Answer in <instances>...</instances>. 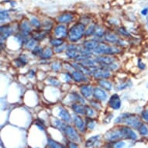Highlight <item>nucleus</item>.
I'll use <instances>...</instances> for the list:
<instances>
[{
    "mask_svg": "<svg viewBox=\"0 0 148 148\" xmlns=\"http://www.w3.org/2000/svg\"><path fill=\"white\" fill-rule=\"evenodd\" d=\"M116 123H126V125L131 126L133 128L137 129L140 127L142 122L140 120V118L135 114H131V113H123L119 115L116 119H115Z\"/></svg>",
    "mask_w": 148,
    "mask_h": 148,
    "instance_id": "nucleus-1",
    "label": "nucleus"
},
{
    "mask_svg": "<svg viewBox=\"0 0 148 148\" xmlns=\"http://www.w3.org/2000/svg\"><path fill=\"white\" fill-rule=\"evenodd\" d=\"M85 26L83 23H76L69 29L68 38L71 43H75L83 37L85 33Z\"/></svg>",
    "mask_w": 148,
    "mask_h": 148,
    "instance_id": "nucleus-2",
    "label": "nucleus"
},
{
    "mask_svg": "<svg viewBox=\"0 0 148 148\" xmlns=\"http://www.w3.org/2000/svg\"><path fill=\"white\" fill-rule=\"evenodd\" d=\"M64 133L66 135V136L70 140V141H72V142H75V143L80 141L81 139L79 135H78V132L76 131L70 125H68V124L66 125Z\"/></svg>",
    "mask_w": 148,
    "mask_h": 148,
    "instance_id": "nucleus-3",
    "label": "nucleus"
},
{
    "mask_svg": "<svg viewBox=\"0 0 148 148\" xmlns=\"http://www.w3.org/2000/svg\"><path fill=\"white\" fill-rule=\"evenodd\" d=\"M119 128L121 130L123 138L130 139V140H135L137 139V135H136V133L131 128H130L129 126H120Z\"/></svg>",
    "mask_w": 148,
    "mask_h": 148,
    "instance_id": "nucleus-4",
    "label": "nucleus"
},
{
    "mask_svg": "<svg viewBox=\"0 0 148 148\" xmlns=\"http://www.w3.org/2000/svg\"><path fill=\"white\" fill-rule=\"evenodd\" d=\"M105 137H106L107 140L109 141H115L120 138H123L120 128L119 127V128L117 129H112V130H110L109 131H108L106 134Z\"/></svg>",
    "mask_w": 148,
    "mask_h": 148,
    "instance_id": "nucleus-5",
    "label": "nucleus"
},
{
    "mask_svg": "<svg viewBox=\"0 0 148 148\" xmlns=\"http://www.w3.org/2000/svg\"><path fill=\"white\" fill-rule=\"evenodd\" d=\"M93 76L95 79L97 80H101V79H106L111 76V73L110 71L103 68H97L96 70L94 71L93 72Z\"/></svg>",
    "mask_w": 148,
    "mask_h": 148,
    "instance_id": "nucleus-6",
    "label": "nucleus"
},
{
    "mask_svg": "<svg viewBox=\"0 0 148 148\" xmlns=\"http://www.w3.org/2000/svg\"><path fill=\"white\" fill-rule=\"evenodd\" d=\"M109 106L112 109H119L121 107V99L118 94H113L109 100Z\"/></svg>",
    "mask_w": 148,
    "mask_h": 148,
    "instance_id": "nucleus-7",
    "label": "nucleus"
},
{
    "mask_svg": "<svg viewBox=\"0 0 148 148\" xmlns=\"http://www.w3.org/2000/svg\"><path fill=\"white\" fill-rule=\"evenodd\" d=\"M95 61L96 63L100 64L101 66H105L115 62V58H112V56H104V55H101V56H98L95 58Z\"/></svg>",
    "mask_w": 148,
    "mask_h": 148,
    "instance_id": "nucleus-8",
    "label": "nucleus"
},
{
    "mask_svg": "<svg viewBox=\"0 0 148 148\" xmlns=\"http://www.w3.org/2000/svg\"><path fill=\"white\" fill-rule=\"evenodd\" d=\"M68 29L65 25L59 24L54 29V34L58 38H64L68 35Z\"/></svg>",
    "mask_w": 148,
    "mask_h": 148,
    "instance_id": "nucleus-9",
    "label": "nucleus"
},
{
    "mask_svg": "<svg viewBox=\"0 0 148 148\" xmlns=\"http://www.w3.org/2000/svg\"><path fill=\"white\" fill-rule=\"evenodd\" d=\"M73 121L75 125L76 128L78 129L80 132H85V129H86V125L85 123L83 121V119H82V117L79 115H74L73 116Z\"/></svg>",
    "mask_w": 148,
    "mask_h": 148,
    "instance_id": "nucleus-10",
    "label": "nucleus"
},
{
    "mask_svg": "<svg viewBox=\"0 0 148 148\" xmlns=\"http://www.w3.org/2000/svg\"><path fill=\"white\" fill-rule=\"evenodd\" d=\"M71 75L73 80L76 82H85L88 81L85 74H83L82 72L78 71L77 70H74L73 71H71Z\"/></svg>",
    "mask_w": 148,
    "mask_h": 148,
    "instance_id": "nucleus-11",
    "label": "nucleus"
},
{
    "mask_svg": "<svg viewBox=\"0 0 148 148\" xmlns=\"http://www.w3.org/2000/svg\"><path fill=\"white\" fill-rule=\"evenodd\" d=\"M0 32H1V41H3V40H5L13 34V29L10 25H4L1 27Z\"/></svg>",
    "mask_w": 148,
    "mask_h": 148,
    "instance_id": "nucleus-12",
    "label": "nucleus"
},
{
    "mask_svg": "<svg viewBox=\"0 0 148 148\" xmlns=\"http://www.w3.org/2000/svg\"><path fill=\"white\" fill-rule=\"evenodd\" d=\"M80 92L83 97L85 99H88L92 96V95H93L94 88H92V85H83L80 87Z\"/></svg>",
    "mask_w": 148,
    "mask_h": 148,
    "instance_id": "nucleus-13",
    "label": "nucleus"
},
{
    "mask_svg": "<svg viewBox=\"0 0 148 148\" xmlns=\"http://www.w3.org/2000/svg\"><path fill=\"white\" fill-rule=\"evenodd\" d=\"M93 95L94 97L99 101H102L104 102L107 99V93L99 87H96L94 88V92H93Z\"/></svg>",
    "mask_w": 148,
    "mask_h": 148,
    "instance_id": "nucleus-14",
    "label": "nucleus"
},
{
    "mask_svg": "<svg viewBox=\"0 0 148 148\" xmlns=\"http://www.w3.org/2000/svg\"><path fill=\"white\" fill-rule=\"evenodd\" d=\"M59 116L65 123H70L71 121V116L70 113L67 109L62 106H59Z\"/></svg>",
    "mask_w": 148,
    "mask_h": 148,
    "instance_id": "nucleus-15",
    "label": "nucleus"
},
{
    "mask_svg": "<svg viewBox=\"0 0 148 148\" xmlns=\"http://www.w3.org/2000/svg\"><path fill=\"white\" fill-rule=\"evenodd\" d=\"M73 20H74V16L70 12H64L58 17V20L61 23H69Z\"/></svg>",
    "mask_w": 148,
    "mask_h": 148,
    "instance_id": "nucleus-16",
    "label": "nucleus"
},
{
    "mask_svg": "<svg viewBox=\"0 0 148 148\" xmlns=\"http://www.w3.org/2000/svg\"><path fill=\"white\" fill-rule=\"evenodd\" d=\"M99 44V43L95 40H86V41L84 42L83 46H84V48L86 49L87 51H94L98 47Z\"/></svg>",
    "mask_w": 148,
    "mask_h": 148,
    "instance_id": "nucleus-17",
    "label": "nucleus"
},
{
    "mask_svg": "<svg viewBox=\"0 0 148 148\" xmlns=\"http://www.w3.org/2000/svg\"><path fill=\"white\" fill-rule=\"evenodd\" d=\"M73 111L78 115H85V106L81 103H73L71 105Z\"/></svg>",
    "mask_w": 148,
    "mask_h": 148,
    "instance_id": "nucleus-18",
    "label": "nucleus"
},
{
    "mask_svg": "<svg viewBox=\"0 0 148 148\" xmlns=\"http://www.w3.org/2000/svg\"><path fill=\"white\" fill-rule=\"evenodd\" d=\"M32 31L31 26L29 24V22L27 21H23L20 24V33H22L26 36H28L29 34Z\"/></svg>",
    "mask_w": 148,
    "mask_h": 148,
    "instance_id": "nucleus-19",
    "label": "nucleus"
},
{
    "mask_svg": "<svg viewBox=\"0 0 148 148\" xmlns=\"http://www.w3.org/2000/svg\"><path fill=\"white\" fill-rule=\"evenodd\" d=\"M47 36L46 30H40V31H35L32 34V38L36 40V41H40L42 40H44Z\"/></svg>",
    "mask_w": 148,
    "mask_h": 148,
    "instance_id": "nucleus-20",
    "label": "nucleus"
},
{
    "mask_svg": "<svg viewBox=\"0 0 148 148\" xmlns=\"http://www.w3.org/2000/svg\"><path fill=\"white\" fill-rule=\"evenodd\" d=\"M105 40L109 43H112V44H117L119 41V38L117 37L116 35H115L112 33H107L104 36Z\"/></svg>",
    "mask_w": 148,
    "mask_h": 148,
    "instance_id": "nucleus-21",
    "label": "nucleus"
},
{
    "mask_svg": "<svg viewBox=\"0 0 148 148\" xmlns=\"http://www.w3.org/2000/svg\"><path fill=\"white\" fill-rule=\"evenodd\" d=\"M82 53V51H78V50H71V49H66V55L69 58L75 59L78 58Z\"/></svg>",
    "mask_w": 148,
    "mask_h": 148,
    "instance_id": "nucleus-22",
    "label": "nucleus"
},
{
    "mask_svg": "<svg viewBox=\"0 0 148 148\" xmlns=\"http://www.w3.org/2000/svg\"><path fill=\"white\" fill-rule=\"evenodd\" d=\"M98 84L101 86V88L107 90V91H111L112 88V83L109 82V81L105 80V79H101V80H98Z\"/></svg>",
    "mask_w": 148,
    "mask_h": 148,
    "instance_id": "nucleus-23",
    "label": "nucleus"
},
{
    "mask_svg": "<svg viewBox=\"0 0 148 148\" xmlns=\"http://www.w3.org/2000/svg\"><path fill=\"white\" fill-rule=\"evenodd\" d=\"M99 135H95V136H92V137H90V138L88 139L87 141L85 142V147L88 148L92 147L95 145V143L99 141Z\"/></svg>",
    "mask_w": 148,
    "mask_h": 148,
    "instance_id": "nucleus-24",
    "label": "nucleus"
},
{
    "mask_svg": "<svg viewBox=\"0 0 148 148\" xmlns=\"http://www.w3.org/2000/svg\"><path fill=\"white\" fill-rule=\"evenodd\" d=\"M52 54H53L52 50L50 47H46V48L43 50V52L40 55V57L43 60H48V59H50L52 57Z\"/></svg>",
    "mask_w": 148,
    "mask_h": 148,
    "instance_id": "nucleus-25",
    "label": "nucleus"
},
{
    "mask_svg": "<svg viewBox=\"0 0 148 148\" xmlns=\"http://www.w3.org/2000/svg\"><path fill=\"white\" fill-rule=\"evenodd\" d=\"M71 99L75 101L76 102H78V103H85V99H83V96H81L78 92H73L70 94Z\"/></svg>",
    "mask_w": 148,
    "mask_h": 148,
    "instance_id": "nucleus-26",
    "label": "nucleus"
},
{
    "mask_svg": "<svg viewBox=\"0 0 148 148\" xmlns=\"http://www.w3.org/2000/svg\"><path fill=\"white\" fill-rule=\"evenodd\" d=\"M15 63L17 67H23L25 66L27 64V58L24 54H21L19 58L15 60Z\"/></svg>",
    "mask_w": 148,
    "mask_h": 148,
    "instance_id": "nucleus-27",
    "label": "nucleus"
},
{
    "mask_svg": "<svg viewBox=\"0 0 148 148\" xmlns=\"http://www.w3.org/2000/svg\"><path fill=\"white\" fill-rule=\"evenodd\" d=\"M132 85H133V83H132L131 81L129 79V80L124 81V82H120L119 84H118V85H116V88L117 90H123L127 88L131 87Z\"/></svg>",
    "mask_w": 148,
    "mask_h": 148,
    "instance_id": "nucleus-28",
    "label": "nucleus"
},
{
    "mask_svg": "<svg viewBox=\"0 0 148 148\" xmlns=\"http://www.w3.org/2000/svg\"><path fill=\"white\" fill-rule=\"evenodd\" d=\"M53 125L54 127H56L57 129H58L60 130H61L62 132H64V128L67 124L64 123L63 121H61L60 119H53Z\"/></svg>",
    "mask_w": 148,
    "mask_h": 148,
    "instance_id": "nucleus-29",
    "label": "nucleus"
},
{
    "mask_svg": "<svg viewBox=\"0 0 148 148\" xmlns=\"http://www.w3.org/2000/svg\"><path fill=\"white\" fill-rule=\"evenodd\" d=\"M36 40H34V38H30V39H27V40L25 42L24 47L25 48L28 49V50H33V49L36 46Z\"/></svg>",
    "mask_w": 148,
    "mask_h": 148,
    "instance_id": "nucleus-30",
    "label": "nucleus"
},
{
    "mask_svg": "<svg viewBox=\"0 0 148 148\" xmlns=\"http://www.w3.org/2000/svg\"><path fill=\"white\" fill-rule=\"evenodd\" d=\"M139 133L141 136H148V126L146 123H142L140 127L138 128Z\"/></svg>",
    "mask_w": 148,
    "mask_h": 148,
    "instance_id": "nucleus-31",
    "label": "nucleus"
},
{
    "mask_svg": "<svg viewBox=\"0 0 148 148\" xmlns=\"http://www.w3.org/2000/svg\"><path fill=\"white\" fill-rule=\"evenodd\" d=\"M47 143L50 148H64V147L61 145V143H58L55 140H53V139L47 138Z\"/></svg>",
    "mask_w": 148,
    "mask_h": 148,
    "instance_id": "nucleus-32",
    "label": "nucleus"
},
{
    "mask_svg": "<svg viewBox=\"0 0 148 148\" xmlns=\"http://www.w3.org/2000/svg\"><path fill=\"white\" fill-rule=\"evenodd\" d=\"M95 29H96V26L95 24H91L89 27H88L87 29H85V36H90L95 34Z\"/></svg>",
    "mask_w": 148,
    "mask_h": 148,
    "instance_id": "nucleus-33",
    "label": "nucleus"
},
{
    "mask_svg": "<svg viewBox=\"0 0 148 148\" xmlns=\"http://www.w3.org/2000/svg\"><path fill=\"white\" fill-rule=\"evenodd\" d=\"M85 125H86V127L89 129V130H93L95 126V122L91 117H86V119H85Z\"/></svg>",
    "mask_w": 148,
    "mask_h": 148,
    "instance_id": "nucleus-34",
    "label": "nucleus"
},
{
    "mask_svg": "<svg viewBox=\"0 0 148 148\" xmlns=\"http://www.w3.org/2000/svg\"><path fill=\"white\" fill-rule=\"evenodd\" d=\"M50 43L52 46H53L54 47H60L61 45L64 44V40L62 39H60V38H52V39L50 40Z\"/></svg>",
    "mask_w": 148,
    "mask_h": 148,
    "instance_id": "nucleus-35",
    "label": "nucleus"
},
{
    "mask_svg": "<svg viewBox=\"0 0 148 148\" xmlns=\"http://www.w3.org/2000/svg\"><path fill=\"white\" fill-rule=\"evenodd\" d=\"M47 81H48V82L51 85H53L54 87H59L61 85V82L58 80L57 78H53V77H50V78H47Z\"/></svg>",
    "mask_w": 148,
    "mask_h": 148,
    "instance_id": "nucleus-36",
    "label": "nucleus"
},
{
    "mask_svg": "<svg viewBox=\"0 0 148 148\" xmlns=\"http://www.w3.org/2000/svg\"><path fill=\"white\" fill-rule=\"evenodd\" d=\"M95 112L94 109L89 106H85V116L87 117H91L92 118L93 116H95Z\"/></svg>",
    "mask_w": 148,
    "mask_h": 148,
    "instance_id": "nucleus-37",
    "label": "nucleus"
},
{
    "mask_svg": "<svg viewBox=\"0 0 148 148\" xmlns=\"http://www.w3.org/2000/svg\"><path fill=\"white\" fill-rule=\"evenodd\" d=\"M51 69L54 71H58L61 70V64L59 62V61H54L53 63L51 64Z\"/></svg>",
    "mask_w": 148,
    "mask_h": 148,
    "instance_id": "nucleus-38",
    "label": "nucleus"
},
{
    "mask_svg": "<svg viewBox=\"0 0 148 148\" xmlns=\"http://www.w3.org/2000/svg\"><path fill=\"white\" fill-rule=\"evenodd\" d=\"M35 125H36L38 128L40 130H45V124H44V121L43 120H41L40 119H37L35 121Z\"/></svg>",
    "mask_w": 148,
    "mask_h": 148,
    "instance_id": "nucleus-39",
    "label": "nucleus"
},
{
    "mask_svg": "<svg viewBox=\"0 0 148 148\" xmlns=\"http://www.w3.org/2000/svg\"><path fill=\"white\" fill-rule=\"evenodd\" d=\"M43 50H44V49H42L41 47L39 46V45H36V46L32 50V53H34V55H39L40 56V55L41 54L42 52H43Z\"/></svg>",
    "mask_w": 148,
    "mask_h": 148,
    "instance_id": "nucleus-40",
    "label": "nucleus"
},
{
    "mask_svg": "<svg viewBox=\"0 0 148 148\" xmlns=\"http://www.w3.org/2000/svg\"><path fill=\"white\" fill-rule=\"evenodd\" d=\"M95 36L98 38H100V37H102L104 35V29L101 28V27H96V29H95Z\"/></svg>",
    "mask_w": 148,
    "mask_h": 148,
    "instance_id": "nucleus-41",
    "label": "nucleus"
},
{
    "mask_svg": "<svg viewBox=\"0 0 148 148\" xmlns=\"http://www.w3.org/2000/svg\"><path fill=\"white\" fill-rule=\"evenodd\" d=\"M30 23H31L34 27H36V28H39V27H41L40 22L39 20H38V19L36 18V17H33V18H31V20H30Z\"/></svg>",
    "mask_w": 148,
    "mask_h": 148,
    "instance_id": "nucleus-42",
    "label": "nucleus"
},
{
    "mask_svg": "<svg viewBox=\"0 0 148 148\" xmlns=\"http://www.w3.org/2000/svg\"><path fill=\"white\" fill-rule=\"evenodd\" d=\"M141 119L144 121L148 122V106H147L141 112Z\"/></svg>",
    "mask_w": 148,
    "mask_h": 148,
    "instance_id": "nucleus-43",
    "label": "nucleus"
},
{
    "mask_svg": "<svg viewBox=\"0 0 148 148\" xmlns=\"http://www.w3.org/2000/svg\"><path fill=\"white\" fill-rule=\"evenodd\" d=\"M118 32H119V34H121L122 36H130V34L129 33V31L126 28H124V27H119V29H118Z\"/></svg>",
    "mask_w": 148,
    "mask_h": 148,
    "instance_id": "nucleus-44",
    "label": "nucleus"
},
{
    "mask_svg": "<svg viewBox=\"0 0 148 148\" xmlns=\"http://www.w3.org/2000/svg\"><path fill=\"white\" fill-rule=\"evenodd\" d=\"M10 18V14H9V12L7 11H1V22H3L4 20H9Z\"/></svg>",
    "mask_w": 148,
    "mask_h": 148,
    "instance_id": "nucleus-45",
    "label": "nucleus"
},
{
    "mask_svg": "<svg viewBox=\"0 0 148 148\" xmlns=\"http://www.w3.org/2000/svg\"><path fill=\"white\" fill-rule=\"evenodd\" d=\"M67 49V45H61L60 47H54V52L55 53H61L63 52V51L64 49Z\"/></svg>",
    "mask_w": 148,
    "mask_h": 148,
    "instance_id": "nucleus-46",
    "label": "nucleus"
},
{
    "mask_svg": "<svg viewBox=\"0 0 148 148\" xmlns=\"http://www.w3.org/2000/svg\"><path fill=\"white\" fill-rule=\"evenodd\" d=\"M91 106L94 107L95 109H98V110H99L101 109V106L96 101H91Z\"/></svg>",
    "mask_w": 148,
    "mask_h": 148,
    "instance_id": "nucleus-47",
    "label": "nucleus"
},
{
    "mask_svg": "<svg viewBox=\"0 0 148 148\" xmlns=\"http://www.w3.org/2000/svg\"><path fill=\"white\" fill-rule=\"evenodd\" d=\"M125 145H126L125 142H123V141H119V142L116 143L114 148H123Z\"/></svg>",
    "mask_w": 148,
    "mask_h": 148,
    "instance_id": "nucleus-48",
    "label": "nucleus"
},
{
    "mask_svg": "<svg viewBox=\"0 0 148 148\" xmlns=\"http://www.w3.org/2000/svg\"><path fill=\"white\" fill-rule=\"evenodd\" d=\"M68 148H79L78 147V144L75 142H72V141H68Z\"/></svg>",
    "mask_w": 148,
    "mask_h": 148,
    "instance_id": "nucleus-49",
    "label": "nucleus"
},
{
    "mask_svg": "<svg viewBox=\"0 0 148 148\" xmlns=\"http://www.w3.org/2000/svg\"><path fill=\"white\" fill-rule=\"evenodd\" d=\"M138 68H140V69H141V70H144L146 68L145 64L143 63L140 59H139L138 60Z\"/></svg>",
    "mask_w": 148,
    "mask_h": 148,
    "instance_id": "nucleus-50",
    "label": "nucleus"
},
{
    "mask_svg": "<svg viewBox=\"0 0 148 148\" xmlns=\"http://www.w3.org/2000/svg\"><path fill=\"white\" fill-rule=\"evenodd\" d=\"M64 79L66 81V82H70L72 78H71V75L69 73H65L64 75Z\"/></svg>",
    "mask_w": 148,
    "mask_h": 148,
    "instance_id": "nucleus-51",
    "label": "nucleus"
},
{
    "mask_svg": "<svg viewBox=\"0 0 148 148\" xmlns=\"http://www.w3.org/2000/svg\"><path fill=\"white\" fill-rule=\"evenodd\" d=\"M141 14L144 15V16H147L148 15V8H145L141 11Z\"/></svg>",
    "mask_w": 148,
    "mask_h": 148,
    "instance_id": "nucleus-52",
    "label": "nucleus"
},
{
    "mask_svg": "<svg viewBox=\"0 0 148 148\" xmlns=\"http://www.w3.org/2000/svg\"><path fill=\"white\" fill-rule=\"evenodd\" d=\"M35 75V71L34 70H30L29 72V78H32V77H34Z\"/></svg>",
    "mask_w": 148,
    "mask_h": 148,
    "instance_id": "nucleus-53",
    "label": "nucleus"
},
{
    "mask_svg": "<svg viewBox=\"0 0 148 148\" xmlns=\"http://www.w3.org/2000/svg\"><path fill=\"white\" fill-rule=\"evenodd\" d=\"M146 20H147V27H148V15L146 17Z\"/></svg>",
    "mask_w": 148,
    "mask_h": 148,
    "instance_id": "nucleus-54",
    "label": "nucleus"
},
{
    "mask_svg": "<svg viewBox=\"0 0 148 148\" xmlns=\"http://www.w3.org/2000/svg\"><path fill=\"white\" fill-rule=\"evenodd\" d=\"M147 88H148V84H147Z\"/></svg>",
    "mask_w": 148,
    "mask_h": 148,
    "instance_id": "nucleus-55",
    "label": "nucleus"
},
{
    "mask_svg": "<svg viewBox=\"0 0 148 148\" xmlns=\"http://www.w3.org/2000/svg\"><path fill=\"white\" fill-rule=\"evenodd\" d=\"M64 148H66V147H64Z\"/></svg>",
    "mask_w": 148,
    "mask_h": 148,
    "instance_id": "nucleus-56",
    "label": "nucleus"
}]
</instances>
